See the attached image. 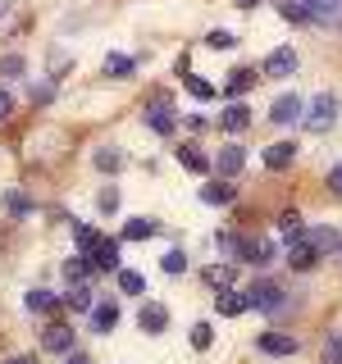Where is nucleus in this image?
<instances>
[{
	"instance_id": "f257e3e1",
	"label": "nucleus",
	"mask_w": 342,
	"mask_h": 364,
	"mask_svg": "<svg viewBox=\"0 0 342 364\" xmlns=\"http://www.w3.org/2000/svg\"><path fill=\"white\" fill-rule=\"evenodd\" d=\"M301 123H306V132H315V136L328 132V128L338 123V96H328V91H324V96H315L311 109L301 114Z\"/></svg>"
},
{
	"instance_id": "f03ea898",
	"label": "nucleus",
	"mask_w": 342,
	"mask_h": 364,
	"mask_svg": "<svg viewBox=\"0 0 342 364\" xmlns=\"http://www.w3.org/2000/svg\"><path fill=\"white\" fill-rule=\"evenodd\" d=\"M247 301H251V310H265V314H279L283 305H288V296H283V287H279V282L260 278V282H251V287H247Z\"/></svg>"
},
{
	"instance_id": "7ed1b4c3",
	"label": "nucleus",
	"mask_w": 342,
	"mask_h": 364,
	"mask_svg": "<svg viewBox=\"0 0 342 364\" xmlns=\"http://www.w3.org/2000/svg\"><path fill=\"white\" fill-rule=\"evenodd\" d=\"M296 73V50L292 46H274L265 55V77H292Z\"/></svg>"
},
{
	"instance_id": "20e7f679",
	"label": "nucleus",
	"mask_w": 342,
	"mask_h": 364,
	"mask_svg": "<svg viewBox=\"0 0 342 364\" xmlns=\"http://www.w3.org/2000/svg\"><path fill=\"white\" fill-rule=\"evenodd\" d=\"M315 259H319V250L311 246V237H306V228L292 237V246H288V264L292 269H315Z\"/></svg>"
},
{
	"instance_id": "39448f33",
	"label": "nucleus",
	"mask_w": 342,
	"mask_h": 364,
	"mask_svg": "<svg viewBox=\"0 0 342 364\" xmlns=\"http://www.w3.org/2000/svg\"><path fill=\"white\" fill-rule=\"evenodd\" d=\"M146 128H151V132H160V136H169V132L178 128V114L169 109V100H155V105L146 109Z\"/></svg>"
},
{
	"instance_id": "423d86ee",
	"label": "nucleus",
	"mask_w": 342,
	"mask_h": 364,
	"mask_svg": "<svg viewBox=\"0 0 342 364\" xmlns=\"http://www.w3.org/2000/svg\"><path fill=\"white\" fill-rule=\"evenodd\" d=\"M301 114H306V105H301L296 96H279V100L269 105V119L279 123V128H288V123H301Z\"/></svg>"
},
{
	"instance_id": "0eeeda50",
	"label": "nucleus",
	"mask_w": 342,
	"mask_h": 364,
	"mask_svg": "<svg viewBox=\"0 0 342 364\" xmlns=\"http://www.w3.org/2000/svg\"><path fill=\"white\" fill-rule=\"evenodd\" d=\"M91 264L96 269H119L123 255H119V237H100L96 250H91Z\"/></svg>"
},
{
	"instance_id": "6e6552de",
	"label": "nucleus",
	"mask_w": 342,
	"mask_h": 364,
	"mask_svg": "<svg viewBox=\"0 0 342 364\" xmlns=\"http://www.w3.org/2000/svg\"><path fill=\"white\" fill-rule=\"evenodd\" d=\"M41 346H46V350H55V355H68V350H73V328L51 323V328L41 333Z\"/></svg>"
},
{
	"instance_id": "1a4fd4ad",
	"label": "nucleus",
	"mask_w": 342,
	"mask_h": 364,
	"mask_svg": "<svg viewBox=\"0 0 342 364\" xmlns=\"http://www.w3.org/2000/svg\"><path fill=\"white\" fill-rule=\"evenodd\" d=\"M137 323H142V333H165V328H169V310L160 301H146L142 314H137Z\"/></svg>"
},
{
	"instance_id": "9d476101",
	"label": "nucleus",
	"mask_w": 342,
	"mask_h": 364,
	"mask_svg": "<svg viewBox=\"0 0 342 364\" xmlns=\"http://www.w3.org/2000/svg\"><path fill=\"white\" fill-rule=\"evenodd\" d=\"M296 159V141H274V146H265V168H274V173H283Z\"/></svg>"
},
{
	"instance_id": "9b49d317",
	"label": "nucleus",
	"mask_w": 342,
	"mask_h": 364,
	"mask_svg": "<svg viewBox=\"0 0 342 364\" xmlns=\"http://www.w3.org/2000/svg\"><path fill=\"white\" fill-rule=\"evenodd\" d=\"M296 5L306 9V23H328V18H338L342 0H296Z\"/></svg>"
},
{
	"instance_id": "f8f14e48",
	"label": "nucleus",
	"mask_w": 342,
	"mask_h": 364,
	"mask_svg": "<svg viewBox=\"0 0 342 364\" xmlns=\"http://www.w3.org/2000/svg\"><path fill=\"white\" fill-rule=\"evenodd\" d=\"M214 301H219V314L224 318H237V314H247L251 310V301H247V291H214Z\"/></svg>"
},
{
	"instance_id": "ddd939ff",
	"label": "nucleus",
	"mask_w": 342,
	"mask_h": 364,
	"mask_svg": "<svg viewBox=\"0 0 342 364\" xmlns=\"http://www.w3.org/2000/svg\"><path fill=\"white\" fill-rule=\"evenodd\" d=\"M60 301H64V296H55V291H46V287L23 296V305H28L32 314H55V310H60Z\"/></svg>"
},
{
	"instance_id": "4468645a",
	"label": "nucleus",
	"mask_w": 342,
	"mask_h": 364,
	"mask_svg": "<svg viewBox=\"0 0 342 364\" xmlns=\"http://www.w3.org/2000/svg\"><path fill=\"white\" fill-rule=\"evenodd\" d=\"M265 355H296V337H288V333H265L256 341Z\"/></svg>"
},
{
	"instance_id": "2eb2a0df",
	"label": "nucleus",
	"mask_w": 342,
	"mask_h": 364,
	"mask_svg": "<svg viewBox=\"0 0 342 364\" xmlns=\"http://www.w3.org/2000/svg\"><path fill=\"white\" fill-rule=\"evenodd\" d=\"M247 123H251V105H242V100H233V105L219 114V128L224 132H242Z\"/></svg>"
},
{
	"instance_id": "dca6fc26",
	"label": "nucleus",
	"mask_w": 342,
	"mask_h": 364,
	"mask_svg": "<svg viewBox=\"0 0 342 364\" xmlns=\"http://www.w3.org/2000/svg\"><path fill=\"white\" fill-rule=\"evenodd\" d=\"M114 323H119V305L114 301L91 305V328H96V333H114Z\"/></svg>"
},
{
	"instance_id": "f3484780",
	"label": "nucleus",
	"mask_w": 342,
	"mask_h": 364,
	"mask_svg": "<svg viewBox=\"0 0 342 364\" xmlns=\"http://www.w3.org/2000/svg\"><path fill=\"white\" fill-rule=\"evenodd\" d=\"M242 164H247V151H242V146H224V151H219V159H214V168H219L224 178L242 173Z\"/></svg>"
},
{
	"instance_id": "a211bd4d",
	"label": "nucleus",
	"mask_w": 342,
	"mask_h": 364,
	"mask_svg": "<svg viewBox=\"0 0 342 364\" xmlns=\"http://www.w3.org/2000/svg\"><path fill=\"white\" fill-rule=\"evenodd\" d=\"M64 305H68L73 314H87L91 305H96V301H91V287H87V282H73V287L64 291Z\"/></svg>"
},
{
	"instance_id": "6ab92c4d",
	"label": "nucleus",
	"mask_w": 342,
	"mask_h": 364,
	"mask_svg": "<svg viewBox=\"0 0 342 364\" xmlns=\"http://www.w3.org/2000/svg\"><path fill=\"white\" fill-rule=\"evenodd\" d=\"M178 164L187 168V173H210V159H205L197 146H178Z\"/></svg>"
},
{
	"instance_id": "aec40b11",
	"label": "nucleus",
	"mask_w": 342,
	"mask_h": 364,
	"mask_svg": "<svg viewBox=\"0 0 342 364\" xmlns=\"http://www.w3.org/2000/svg\"><path fill=\"white\" fill-rule=\"evenodd\" d=\"M233 196H237L233 182H205V187H201V200H205V205H228Z\"/></svg>"
},
{
	"instance_id": "412c9836",
	"label": "nucleus",
	"mask_w": 342,
	"mask_h": 364,
	"mask_svg": "<svg viewBox=\"0 0 342 364\" xmlns=\"http://www.w3.org/2000/svg\"><path fill=\"white\" fill-rule=\"evenodd\" d=\"M133 68H137L133 55H119V50L105 55V73H110V77H133Z\"/></svg>"
},
{
	"instance_id": "4be33fe9",
	"label": "nucleus",
	"mask_w": 342,
	"mask_h": 364,
	"mask_svg": "<svg viewBox=\"0 0 342 364\" xmlns=\"http://www.w3.org/2000/svg\"><path fill=\"white\" fill-rule=\"evenodd\" d=\"M182 87H187L192 100H214V96H219V91L205 82V77H197V73H182Z\"/></svg>"
},
{
	"instance_id": "5701e85b",
	"label": "nucleus",
	"mask_w": 342,
	"mask_h": 364,
	"mask_svg": "<svg viewBox=\"0 0 342 364\" xmlns=\"http://www.w3.org/2000/svg\"><path fill=\"white\" fill-rule=\"evenodd\" d=\"M73 242H78V255H91L96 242H100V232H96V228H87V223H73Z\"/></svg>"
},
{
	"instance_id": "b1692460",
	"label": "nucleus",
	"mask_w": 342,
	"mask_h": 364,
	"mask_svg": "<svg viewBox=\"0 0 342 364\" xmlns=\"http://www.w3.org/2000/svg\"><path fill=\"white\" fill-rule=\"evenodd\" d=\"M146 237H155L151 219H128V223H123V242H146Z\"/></svg>"
},
{
	"instance_id": "393cba45",
	"label": "nucleus",
	"mask_w": 342,
	"mask_h": 364,
	"mask_svg": "<svg viewBox=\"0 0 342 364\" xmlns=\"http://www.w3.org/2000/svg\"><path fill=\"white\" fill-rule=\"evenodd\" d=\"M306 237H311V246L319 250V255H324V250H338V246H342L333 228H311V232H306Z\"/></svg>"
},
{
	"instance_id": "a878e982",
	"label": "nucleus",
	"mask_w": 342,
	"mask_h": 364,
	"mask_svg": "<svg viewBox=\"0 0 342 364\" xmlns=\"http://www.w3.org/2000/svg\"><path fill=\"white\" fill-rule=\"evenodd\" d=\"M64 273H68V282H87L91 273H96V264H91L87 255H73V259L64 264Z\"/></svg>"
},
{
	"instance_id": "bb28decb",
	"label": "nucleus",
	"mask_w": 342,
	"mask_h": 364,
	"mask_svg": "<svg viewBox=\"0 0 342 364\" xmlns=\"http://www.w3.org/2000/svg\"><path fill=\"white\" fill-rule=\"evenodd\" d=\"M96 168H100V173H114V168H123V151H114V146H100V151H96Z\"/></svg>"
},
{
	"instance_id": "cd10ccee",
	"label": "nucleus",
	"mask_w": 342,
	"mask_h": 364,
	"mask_svg": "<svg viewBox=\"0 0 342 364\" xmlns=\"http://www.w3.org/2000/svg\"><path fill=\"white\" fill-rule=\"evenodd\" d=\"M119 291H128V296H142L146 291V278L137 269H119Z\"/></svg>"
},
{
	"instance_id": "c85d7f7f",
	"label": "nucleus",
	"mask_w": 342,
	"mask_h": 364,
	"mask_svg": "<svg viewBox=\"0 0 342 364\" xmlns=\"http://www.w3.org/2000/svg\"><path fill=\"white\" fill-rule=\"evenodd\" d=\"M247 87H256V73H251V68H233V77H228V96H242Z\"/></svg>"
},
{
	"instance_id": "c756f323",
	"label": "nucleus",
	"mask_w": 342,
	"mask_h": 364,
	"mask_svg": "<svg viewBox=\"0 0 342 364\" xmlns=\"http://www.w3.org/2000/svg\"><path fill=\"white\" fill-rule=\"evenodd\" d=\"M0 200H5V210L14 214V219H23V214H32V200L23 196V191H5V196H0Z\"/></svg>"
},
{
	"instance_id": "7c9ffc66",
	"label": "nucleus",
	"mask_w": 342,
	"mask_h": 364,
	"mask_svg": "<svg viewBox=\"0 0 342 364\" xmlns=\"http://www.w3.org/2000/svg\"><path fill=\"white\" fill-rule=\"evenodd\" d=\"M214 246H219L228 259H242V237H237V232H219V237H214Z\"/></svg>"
},
{
	"instance_id": "2f4dec72",
	"label": "nucleus",
	"mask_w": 342,
	"mask_h": 364,
	"mask_svg": "<svg viewBox=\"0 0 342 364\" xmlns=\"http://www.w3.org/2000/svg\"><path fill=\"white\" fill-rule=\"evenodd\" d=\"M306 228V219H301V210H283L279 214V232H288V237H296Z\"/></svg>"
},
{
	"instance_id": "473e14b6",
	"label": "nucleus",
	"mask_w": 342,
	"mask_h": 364,
	"mask_svg": "<svg viewBox=\"0 0 342 364\" xmlns=\"http://www.w3.org/2000/svg\"><path fill=\"white\" fill-rule=\"evenodd\" d=\"M205 46H210V50H233V46H237V37H233L228 28H214L210 37H205Z\"/></svg>"
},
{
	"instance_id": "72a5a7b5",
	"label": "nucleus",
	"mask_w": 342,
	"mask_h": 364,
	"mask_svg": "<svg viewBox=\"0 0 342 364\" xmlns=\"http://www.w3.org/2000/svg\"><path fill=\"white\" fill-rule=\"evenodd\" d=\"M205 282H210V287H228V282H233V269H228V264H210V269H205Z\"/></svg>"
},
{
	"instance_id": "f704fd0d",
	"label": "nucleus",
	"mask_w": 342,
	"mask_h": 364,
	"mask_svg": "<svg viewBox=\"0 0 342 364\" xmlns=\"http://www.w3.org/2000/svg\"><path fill=\"white\" fill-rule=\"evenodd\" d=\"M210 341H214V328L210 323H192V346H197V350H210Z\"/></svg>"
},
{
	"instance_id": "c9c22d12",
	"label": "nucleus",
	"mask_w": 342,
	"mask_h": 364,
	"mask_svg": "<svg viewBox=\"0 0 342 364\" xmlns=\"http://www.w3.org/2000/svg\"><path fill=\"white\" fill-rule=\"evenodd\" d=\"M160 269H165V273H182V269H187V255H182V250H165Z\"/></svg>"
},
{
	"instance_id": "e433bc0d",
	"label": "nucleus",
	"mask_w": 342,
	"mask_h": 364,
	"mask_svg": "<svg viewBox=\"0 0 342 364\" xmlns=\"http://www.w3.org/2000/svg\"><path fill=\"white\" fill-rule=\"evenodd\" d=\"M23 55H5V60H0V77H23Z\"/></svg>"
},
{
	"instance_id": "4c0bfd02",
	"label": "nucleus",
	"mask_w": 342,
	"mask_h": 364,
	"mask_svg": "<svg viewBox=\"0 0 342 364\" xmlns=\"http://www.w3.org/2000/svg\"><path fill=\"white\" fill-rule=\"evenodd\" d=\"M324 364H342V333L324 341Z\"/></svg>"
},
{
	"instance_id": "58836bf2",
	"label": "nucleus",
	"mask_w": 342,
	"mask_h": 364,
	"mask_svg": "<svg viewBox=\"0 0 342 364\" xmlns=\"http://www.w3.org/2000/svg\"><path fill=\"white\" fill-rule=\"evenodd\" d=\"M96 205H100L105 214H114V210H119V187H105V191L96 196Z\"/></svg>"
},
{
	"instance_id": "ea45409f",
	"label": "nucleus",
	"mask_w": 342,
	"mask_h": 364,
	"mask_svg": "<svg viewBox=\"0 0 342 364\" xmlns=\"http://www.w3.org/2000/svg\"><path fill=\"white\" fill-rule=\"evenodd\" d=\"M9 114H14V96H9V91H5V87H0V123H5V119H9Z\"/></svg>"
},
{
	"instance_id": "a19ab883",
	"label": "nucleus",
	"mask_w": 342,
	"mask_h": 364,
	"mask_svg": "<svg viewBox=\"0 0 342 364\" xmlns=\"http://www.w3.org/2000/svg\"><path fill=\"white\" fill-rule=\"evenodd\" d=\"M328 191H333V196H342V164L328 168Z\"/></svg>"
},
{
	"instance_id": "79ce46f5",
	"label": "nucleus",
	"mask_w": 342,
	"mask_h": 364,
	"mask_svg": "<svg viewBox=\"0 0 342 364\" xmlns=\"http://www.w3.org/2000/svg\"><path fill=\"white\" fill-rule=\"evenodd\" d=\"M55 96V87L51 82H41V87H32V100H51Z\"/></svg>"
},
{
	"instance_id": "37998d69",
	"label": "nucleus",
	"mask_w": 342,
	"mask_h": 364,
	"mask_svg": "<svg viewBox=\"0 0 342 364\" xmlns=\"http://www.w3.org/2000/svg\"><path fill=\"white\" fill-rule=\"evenodd\" d=\"M64 364H91L87 355H78V350H68V355H64Z\"/></svg>"
},
{
	"instance_id": "c03bdc74",
	"label": "nucleus",
	"mask_w": 342,
	"mask_h": 364,
	"mask_svg": "<svg viewBox=\"0 0 342 364\" xmlns=\"http://www.w3.org/2000/svg\"><path fill=\"white\" fill-rule=\"evenodd\" d=\"M237 5H242V9H256V5H260V0H237Z\"/></svg>"
},
{
	"instance_id": "a18cd8bd",
	"label": "nucleus",
	"mask_w": 342,
	"mask_h": 364,
	"mask_svg": "<svg viewBox=\"0 0 342 364\" xmlns=\"http://www.w3.org/2000/svg\"><path fill=\"white\" fill-rule=\"evenodd\" d=\"M9 5H14V0H0V14H9Z\"/></svg>"
},
{
	"instance_id": "49530a36",
	"label": "nucleus",
	"mask_w": 342,
	"mask_h": 364,
	"mask_svg": "<svg viewBox=\"0 0 342 364\" xmlns=\"http://www.w3.org/2000/svg\"><path fill=\"white\" fill-rule=\"evenodd\" d=\"M9 364H32V360H9Z\"/></svg>"
},
{
	"instance_id": "de8ad7c7",
	"label": "nucleus",
	"mask_w": 342,
	"mask_h": 364,
	"mask_svg": "<svg viewBox=\"0 0 342 364\" xmlns=\"http://www.w3.org/2000/svg\"><path fill=\"white\" fill-rule=\"evenodd\" d=\"M338 250H342V246H338Z\"/></svg>"
}]
</instances>
